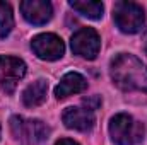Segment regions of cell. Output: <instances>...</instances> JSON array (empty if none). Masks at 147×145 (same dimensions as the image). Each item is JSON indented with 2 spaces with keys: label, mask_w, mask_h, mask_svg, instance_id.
Here are the masks:
<instances>
[{
  "label": "cell",
  "mask_w": 147,
  "mask_h": 145,
  "mask_svg": "<svg viewBox=\"0 0 147 145\" xmlns=\"http://www.w3.org/2000/svg\"><path fill=\"white\" fill-rule=\"evenodd\" d=\"M110 72L113 82L123 91L147 92V67L134 55L120 53L111 60Z\"/></svg>",
  "instance_id": "cell-1"
},
{
  "label": "cell",
  "mask_w": 147,
  "mask_h": 145,
  "mask_svg": "<svg viewBox=\"0 0 147 145\" xmlns=\"http://www.w3.org/2000/svg\"><path fill=\"white\" fill-rule=\"evenodd\" d=\"M70 7L89 19H101L105 12V5L96 0H72Z\"/></svg>",
  "instance_id": "cell-12"
},
{
  "label": "cell",
  "mask_w": 147,
  "mask_h": 145,
  "mask_svg": "<svg viewBox=\"0 0 147 145\" xmlns=\"http://www.w3.org/2000/svg\"><path fill=\"white\" fill-rule=\"evenodd\" d=\"M10 132L16 140L24 144H39L48 138L50 128L39 119H28L22 116L10 118Z\"/></svg>",
  "instance_id": "cell-4"
},
{
  "label": "cell",
  "mask_w": 147,
  "mask_h": 145,
  "mask_svg": "<svg viewBox=\"0 0 147 145\" xmlns=\"http://www.w3.org/2000/svg\"><path fill=\"white\" fill-rule=\"evenodd\" d=\"M113 19L120 31L127 34L139 33L144 26L146 14L144 9L135 2H116L113 7Z\"/></svg>",
  "instance_id": "cell-3"
},
{
  "label": "cell",
  "mask_w": 147,
  "mask_h": 145,
  "mask_svg": "<svg viewBox=\"0 0 147 145\" xmlns=\"http://www.w3.org/2000/svg\"><path fill=\"white\" fill-rule=\"evenodd\" d=\"M19 7H21L24 19L34 26L46 24L53 15L51 3L46 0H24V2H21Z\"/></svg>",
  "instance_id": "cell-8"
},
{
  "label": "cell",
  "mask_w": 147,
  "mask_h": 145,
  "mask_svg": "<svg viewBox=\"0 0 147 145\" xmlns=\"http://www.w3.org/2000/svg\"><path fill=\"white\" fill-rule=\"evenodd\" d=\"M99 97H92V99H84V104L87 106V109L89 111H92V109H96L98 106H99Z\"/></svg>",
  "instance_id": "cell-14"
},
{
  "label": "cell",
  "mask_w": 147,
  "mask_h": 145,
  "mask_svg": "<svg viewBox=\"0 0 147 145\" xmlns=\"http://www.w3.org/2000/svg\"><path fill=\"white\" fill-rule=\"evenodd\" d=\"M26 75V63L16 56H0V87L14 92L17 82Z\"/></svg>",
  "instance_id": "cell-7"
},
{
  "label": "cell",
  "mask_w": 147,
  "mask_h": 145,
  "mask_svg": "<svg viewBox=\"0 0 147 145\" xmlns=\"http://www.w3.org/2000/svg\"><path fill=\"white\" fill-rule=\"evenodd\" d=\"M31 48L36 53L38 58L46 60V62H53L63 56L65 53V44L62 41V38L51 33H43L33 38L31 41Z\"/></svg>",
  "instance_id": "cell-6"
},
{
  "label": "cell",
  "mask_w": 147,
  "mask_h": 145,
  "mask_svg": "<svg viewBox=\"0 0 147 145\" xmlns=\"http://www.w3.org/2000/svg\"><path fill=\"white\" fill-rule=\"evenodd\" d=\"M87 87V80L77 72H69L65 73L60 80V84L55 87V96L57 99H65L72 94H79L82 91H86Z\"/></svg>",
  "instance_id": "cell-10"
},
{
  "label": "cell",
  "mask_w": 147,
  "mask_h": 145,
  "mask_svg": "<svg viewBox=\"0 0 147 145\" xmlns=\"http://www.w3.org/2000/svg\"><path fill=\"white\" fill-rule=\"evenodd\" d=\"M70 46L75 55L87 58V60H94L99 53L101 39L92 28H82L77 33H74L72 39H70Z\"/></svg>",
  "instance_id": "cell-5"
},
{
  "label": "cell",
  "mask_w": 147,
  "mask_h": 145,
  "mask_svg": "<svg viewBox=\"0 0 147 145\" xmlns=\"http://www.w3.org/2000/svg\"><path fill=\"white\" fill-rule=\"evenodd\" d=\"M46 96H48V82L45 79H38L24 89L22 103L28 108H36L46 101Z\"/></svg>",
  "instance_id": "cell-11"
},
{
  "label": "cell",
  "mask_w": 147,
  "mask_h": 145,
  "mask_svg": "<svg viewBox=\"0 0 147 145\" xmlns=\"http://www.w3.org/2000/svg\"><path fill=\"white\" fill-rule=\"evenodd\" d=\"M110 135L116 145H135L144 138V125L127 113H118L110 121Z\"/></svg>",
  "instance_id": "cell-2"
},
{
  "label": "cell",
  "mask_w": 147,
  "mask_h": 145,
  "mask_svg": "<svg viewBox=\"0 0 147 145\" xmlns=\"http://www.w3.org/2000/svg\"><path fill=\"white\" fill-rule=\"evenodd\" d=\"M0 137H2V128H0Z\"/></svg>",
  "instance_id": "cell-16"
},
{
  "label": "cell",
  "mask_w": 147,
  "mask_h": 145,
  "mask_svg": "<svg viewBox=\"0 0 147 145\" xmlns=\"http://www.w3.org/2000/svg\"><path fill=\"white\" fill-rule=\"evenodd\" d=\"M55 145H79V144L74 142V140H69V138H62V140H58Z\"/></svg>",
  "instance_id": "cell-15"
},
{
  "label": "cell",
  "mask_w": 147,
  "mask_h": 145,
  "mask_svg": "<svg viewBox=\"0 0 147 145\" xmlns=\"http://www.w3.org/2000/svg\"><path fill=\"white\" fill-rule=\"evenodd\" d=\"M62 119L67 128L77 132H89L96 123L94 113L87 108H67L62 114Z\"/></svg>",
  "instance_id": "cell-9"
},
{
  "label": "cell",
  "mask_w": 147,
  "mask_h": 145,
  "mask_svg": "<svg viewBox=\"0 0 147 145\" xmlns=\"http://www.w3.org/2000/svg\"><path fill=\"white\" fill-rule=\"evenodd\" d=\"M12 28H14L12 7L7 2H0V38L9 36Z\"/></svg>",
  "instance_id": "cell-13"
}]
</instances>
